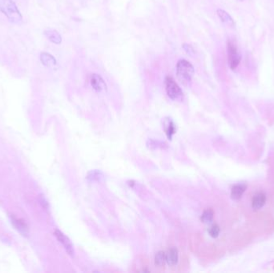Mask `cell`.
Segmentation results:
<instances>
[{"mask_svg": "<svg viewBox=\"0 0 274 273\" xmlns=\"http://www.w3.org/2000/svg\"><path fill=\"white\" fill-rule=\"evenodd\" d=\"M0 12L8 18L11 23L17 25L23 23V16L13 0H0Z\"/></svg>", "mask_w": 274, "mask_h": 273, "instance_id": "6da1fadb", "label": "cell"}, {"mask_svg": "<svg viewBox=\"0 0 274 273\" xmlns=\"http://www.w3.org/2000/svg\"><path fill=\"white\" fill-rule=\"evenodd\" d=\"M90 83L92 88L94 89L98 93H101L107 90V84L104 82L103 78L98 74H92L91 75Z\"/></svg>", "mask_w": 274, "mask_h": 273, "instance_id": "52a82bcc", "label": "cell"}, {"mask_svg": "<svg viewBox=\"0 0 274 273\" xmlns=\"http://www.w3.org/2000/svg\"><path fill=\"white\" fill-rule=\"evenodd\" d=\"M209 234L210 235V237H213V238H217L218 237L219 234H220V232H221V229L219 227L218 225L213 224V226L209 228Z\"/></svg>", "mask_w": 274, "mask_h": 273, "instance_id": "ac0fdd59", "label": "cell"}, {"mask_svg": "<svg viewBox=\"0 0 274 273\" xmlns=\"http://www.w3.org/2000/svg\"><path fill=\"white\" fill-rule=\"evenodd\" d=\"M239 1H241V2H242V1H245V0H239Z\"/></svg>", "mask_w": 274, "mask_h": 273, "instance_id": "44dd1931", "label": "cell"}, {"mask_svg": "<svg viewBox=\"0 0 274 273\" xmlns=\"http://www.w3.org/2000/svg\"><path fill=\"white\" fill-rule=\"evenodd\" d=\"M55 236L59 242L62 244V246L64 248L66 252L68 253L70 256H74L75 255V251H74V247H73L72 243L70 241V239L66 236L64 233H62L59 229L55 230Z\"/></svg>", "mask_w": 274, "mask_h": 273, "instance_id": "5b68a950", "label": "cell"}, {"mask_svg": "<svg viewBox=\"0 0 274 273\" xmlns=\"http://www.w3.org/2000/svg\"><path fill=\"white\" fill-rule=\"evenodd\" d=\"M45 35L48 40L54 44L60 45L62 42V36L56 30L48 29L45 31Z\"/></svg>", "mask_w": 274, "mask_h": 273, "instance_id": "8fae6325", "label": "cell"}, {"mask_svg": "<svg viewBox=\"0 0 274 273\" xmlns=\"http://www.w3.org/2000/svg\"><path fill=\"white\" fill-rule=\"evenodd\" d=\"M195 74V68L188 60H180L177 62V75L183 83H190Z\"/></svg>", "mask_w": 274, "mask_h": 273, "instance_id": "7a4b0ae2", "label": "cell"}, {"mask_svg": "<svg viewBox=\"0 0 274 273\" xmlns=\"http://www.w3.org/2000/svg\"><path fill=\"white\" fill-rule=\"evenodd\" d=\"M179 255L176 248H171L166 253V263L168 265L175 266L178 263Z\"/></svg>", "mask_w": 274, "mask_h": 273, "instance_id": "4fadbf2b", "label": "cell"}, {"mask_svg": "<svg viewBox=\"0 0 274 273\" xmlns=\"http://www.w3.org/2000/svg\"><path fill=\"white\" fill-rule=\"evenodd\" d=\"M214 212L212 209H206L202 215V221L205 223H211L213 221Z\"/></svg>", "mask_w": 274, "mask_h": 273, "instance_id": "2e32d148", "label": "cell"}, {"mask_svg": "<svg viewBox=\"0 0 274 273\" xmlns=\"http://www.w3.org/2000/svg\"><path fill=\"white\" fill-rule=\"evenodd\" d=\"M9 217L10 219H11V223L15 227V229L19 233H21L23 237H27L29 235V227L26 222L23 219H18L13 215H10Z\"/></svg>", "mask_w": 274, "mask_h": 273, "instance_id": "8992f818", "label": "cell"}, {"mask_svg": "<svg viewBox=\"0 0 274 273\" xmlns=\"http://www.w3.org/2000/svg\"><path fill=\"white\" fill-rule=\"evenodd\" d=\"M217 16L220 18V20H221L223 23H224L225 25L228 26V27H235V21L232 19V16H230L228 12H225L222 9H217Z\"/></svg>", "mask_w": 274, "mask_h": 273, "instance_id": "7c38bea8", "label": "cell"}, {"mask_svg": "<svg viewBox=\"0 0 274 273\" xmlns=\"http://www.w3.org/2000/svg\"><path fill=\"white\" fill-rule=\"evenodd\" d=\"M165 122L167 123H165V134L167 135L168 138L172 139V137L175 134V131H176L174 123H173V122L170 119H168Z\"/></svg>", "mask_w": 274, "mask_h": 273, "instance_id": "5bb4252c", "label": "cell"}, {"mask_svg": "<svg viewBox=\"0 0 274 273\" xmlns=\"http://www.w3.org/2000/svg\"><path fill=\"white\" fill-rule=\"evenodd\" d=\"M104 178V175L100 171H92L89 172L88 179L90 181H100Z\"/></svg>", "mask_w": 274, "mask_h": 273, "instance_id": "e0dca14e", "label": "cell"}, {"mask_svg": "<svg viewBox=\"0 0 274 273\" xmlns=\"http://www.w3.org/2000/svg\"><path fill=\"white\" fill-rule=\"evenodd\" d=\"M228 56L230 68L232 70L236 69L241 62L242 56L240 55L236 45L230 41L228 43Z\"/></svg>", "mask_w": 274, "mask_h": 273, "instance_id": "277c9868", "label": "cell"}, {"mask_svg": "<svg viewBox=\"0 0 274 273\" xmlns=\"http://www.w3.org/2000/svg\"><path fill=\"white\" fill-rule=\"evenodd\" d=\"M165 90L168 97L173 100H181L183 98V92L179 87L174 79L170 76L165 78Z\"/></svg>", "mask_w": 274, "mask_h": 273, "instance_id": "3957f363", "label": "cell"}, {"mask_svg": "<svg viewBox=\"0 0 274 273\" xmlns=\"http://www.w3.org/2000/svg\"><path fill=\"white\" fill-rule=\"evenodd\" d=\"M246 189H247V185L246 183H239L234 185L231 191V197L232 200H239L242 198Z\"/></svg>", "mask_w": 274, "mask_h": 273, "instance_id": "9c48e42d", "label": "cell"}, {"mask_svg": "<svg viewBox=\"0 0 274 273\" xmlns=\"http://www.w3.org/2000/svg\"><path fill=\"white\" fill-rule=\"evenodd\" d=\"M40 60H41L43 65L45 66L47 68H54V67L57 65V61H56V58L52 55L48 53V52H41Z\"/></svg>", "mask_w": 274, "mask_h": 273, "instance_id": "30bf717a", "label": "cell"}, {"mask_svg": "<svg viewBox=\"0 0 274 273\" xmlns=\"http://www.w3.org/2000/svg\"><path fill=\"white\" fill-rule=\"evenodd\" d=\"M40 202H41V204H42L43 208L46 210L48 209V208H49V205H48V201H47L45 196H41V197H40Z\"/></svg>", "mask_w": 274, "mask_h": 273, "instance_id": "ffe728a7", "label": "cell"}, {"mask_svg": "<svg viewBox=\"0 0 274 273\" xmlns=\"http://www.w3.org/2000/svg\"><path fill=\"white\" fill-rule=\"evenodd\" d=\"M183 49L185 51L186 53L189 56H193L195 54V51L191 45L183 44Z\"/></svg>", "mask_w": 274, "mask_h": 273, "instance_id": "d6986e66", "label": "cell"}, {"mask_svg": "<svg viewBox=\"0 0 274 273\" xmlns=\"http://www.w3.org/2000/svg\"><path fill=\"white\" fill-rule=\"evenodd\" d=\"M266 200V195L265 193H262V192L256 193L253 196V200H252V207H253V209H261L265 206Z\"/></svg>", "mask_w": 274, "mask_h": 273, "instance_id": "ba28073f", "label": "cell"}, {"mask_svg": "<svg viewBox=\"0 0 274 273\" xmlns=\"http://www.w3.org/2000/svg\"><path fill=\"white\" fill-rule=\"evenodd\" d=\"M165 263H166V253L162 251L158 252L155 256V265H158V267H162L165 265Z\"/></svg>", "mask_w": 274, "mask_h": 273, "instance_id": "9a60e30c", "label": "cell"}]
</instances>
